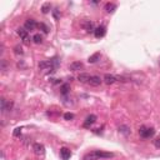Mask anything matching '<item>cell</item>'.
Masks as SVG:
<instances>
[{
	"mask_svg": "<svg viewBox=\"0 0 160 160\" xmlns=\"http://www.w3.org/2000/svg\"><path fill=\"white\" fill-rule=\"evenodd\" d=\"M154 146H155L157 149H160V135L154 140Z\"/></svg>",
	"mask_w": 160,
	"mask_h": 160,
	"instance_id": "obj_26",
	"label": "cell"
},
{
	"mask_svg": "<svg viewBox=\"0 0 160 160\" xmlns=\"http://www.w3.org/2000/svg\"><path fill=\"white\" fill-rule=\"evenodd\" d=\"M64 119L65 120H73L74 119V114H73V113H65V114H64Z\"/></svg>",
	"mask_w": 160,
	"mask_h": 160,
	"instance_id": "obj_24",
	"label": "cell"
},
{
	"mask_svg": "<svg viewBox=\"0 0 160 160\" xmlns=\"http://www.w3.org/2000/svg\"><path fill=\"white\" fill-rule=\"evenodd\" d=\"M18 35L22 38V39L24 40V43H29V40H30V38H29V31L26 30V29H23V28H19L18 29Z\"/></svg>",
	"mask_w": 160,
	"mask_h": 160,
	"instance_id": "obj_5",
	"label": "cell"
},
{
	"mask_svg": "<svg viewBox=\"0 0 160 160\" xmlns=\"http://www.w3.org/2000/svg\"><path fill=\"white\" fill-rule=\"evenodd\" d=\"M69 90H70V85H69V84H63V85L60 86L61 95H68L69 94Z\"/></svg>",
	"mask_w": 160,
	"mask_h": 160,
	"instance_id": "obj_16",
	"label": "cell"
},
{
	"mask_svg": "<svg viewBox=\"0 0 160 160\" xmlns=\"http://www.w3.org/2000/svg\"><path fill=\"white\" fill-rule=\"evenodd\" d=\"M83 28L85 29L88 33H94V31H95L94 23L90 22V20H88V22H84V23H83Z\"/></svg>",
	"mask_w": 160,
	"mask_h": 160,
	"instance_id": "obj_11",
	"label": "cell"
},
{
	"mask_svg": "<svg viewBox=\"0 0 160 160\" xmlns=\"http://www.w3.org/2000/svg\"><path fill=\"white\" fill-rule=\"evenodd\" d=\"M100 53H95V54H93V55L89 56V59H88V61L90 63V64H94V63H96L100 59Z\"/></svg>",
	"mask_w": 160,
	"mask_h": 160,
	"instance_id": "obj_15",
	"label": "cell"
},
{
	"mask_svg": "<svg viewBox=\"0 0 160 160\" xmlns=\"http://www.w3.org/2000/svg\"><path fill=\"white\" fill-rule=\"evenodd\" d=\"M116 81H118V77H115V75H111V74L104 75V83L108 84V85H111V84H114Z\"/></svg>",
	"mask_w": 160,
	"mask_h": 160,
	"instance_id": "obj_9",
	"label": "cell"
},
{
	"mask_svg": "<svg viewBox=\"0 0 160 160\" xmlns=\"http://www.w3.org/2000/svg\"><path fill=\"white\" fill-rule=\"evenodd\" d=\"M103 80L100 79V77H98V75H91L89 81H88V84H90L91 86H99L100 84H102Z\"/></svg>",
	"mask_w": 160,
	"mask_h": 160,
	"instance_id": "obj_8",
	"label": "cell"
},
{
	"mask_svg": "<svg viewBox=\"0 0 160 160\" xmlns=\"http://www.w3.org/2000/svg\"><path fill=\"white\" fill-rule=\"evenodd\" d=\"M96 121V115H94V114H90L89 116H86V119H85V121H84V124H83V126L85 129H89L90 126L94 124Z\"/></svg>",
	"mask_w": 160,
	"mask_h": 160,
	"instance_id": "obj_6",
	"label": "cell"
},
{
	"mask_svg": "<svg viewBox=\"0 0 160 160\" xmlns=\"http://www.w3.org/2000/svg\"><path fill=\"white\" fill-rule=\"evenodd\" d=\"M116 10V4L114 3H106L105 4V11L109 13V14H113Z\"/></svg>",
	"mask_w": 160,
	"mask_h": 160,
	"instance_id": "obj_13",
	"label": "cell"
},
{
	"mask_svg": "<svg viewBox=\"0 0 160 160\" xmlns=\"http://www.w3.org/2000/svg\"><path fill=\"white\" fill-rule=\"evenodd\" d=\"M51 9V5H50V3H45L43 6H41V11H43V14H48Z\"/></svg>",
	"mask_w": 160,
	"mask_h": 160,
	"instance_id": "obj_17",
	"label": "cell"
},
{
	"mask_svg": "<svg viewBox=\"0 0 160 160\" xmlns=\"http://www.w3.org/2000/svg\"><path fill=\"white\" fill-rule=\"evenodd\" d=\"M119 131L125 134V135H129V134H130V128H129V126H126V125H121L119 128Z\"/></svg>",
	"mask_w": 160,
	"mask_h": 160,
	"instance_id": "obj_19",
	"label": "cell"
},
{
	"mask_svg": "<svg viewBox=\"0 0 160 160\" xmlns=\"http://www.w3.org/2000/svg\"><path fill=\"white\" fill-rule=\"evenodd\" d=\"M13 106H14V103H13V102H8L6 103V108H5V113L6 111H10L11 109H13Z\"/></svg>",
	"mask_w": 160,
	"mask_h": 160,
	"instance_id": "obj_25",
	"label": "cell"
},
{
	"mask_svg": "<svg viewBox=\"0 0 160 160\" xmlns=\"http://www.w3.org/2000/svg\"><path fill=\"white\" fill-rule=\"evenodd\" d=\"M110 158H114V154L103 150H94L91 153L84 155V160H100V159H110Z\"/></svg>",
	"mask_w": 160,
	"mask_h": 160,
	"instance_id": "obj_1",
	"label": "cell"
},
{
	"mask_svg": "<svg viewBox=\"0 0 160 160\" xmlns=\"http://www.w3.org/2000/svg\"><path fill=\"white\" fill-rule=\"evenodd\" d=\"M53 15H54V18H55L56 20L60 18V13H59V9H54L53 10Z\"/></svg>",
	"mask_w": 160,
	"mask_h": 160,
	"instance_id": "obj_27",
	"label": "cell"
},
{
	"mask_svg": "<svg viewBox=\"0 0 160 160\" xmlns=\"http://www.w3.org/2000/svg\"><path fill=\"white\" fill-rule=\"evenodd\" d=\"M159 65H160V58H159Z\"/></svg>",
	"mask_w": 160,
	"mask_h": 160,
	"instance_id": "obj_29",
	"label": "cell"
},
{
	"mask_svg": "<svg viewBox=\"0 0 160 160\" xmlns=\"http://www.w3.org/2000/svg\"><path fill=\"white\" fill-rule=\"evenodd\" d=\"M0 69H1L3 71L8 70V63H6L5 59H1V60H0Z\"/></svg>",
	"mask_w": 160,
	"mask_h": 160,
	"instance_id": "obj_20",
	"label": "cell"
},
{
	"mask_svg": "<svg viewBox=\"0 0 160 160\" xmlns=\"http://www.w3.org/2000/svg\"><path fill=\"white\" fill-rule=\"evenodd\" d=\"M20 134H22V128H16L14 130V133H13V135H14V136H19Z\"/></svg>",
	"mask_w": 160,
	"mask_h": 160,
	"instance_id": "obj_28",
	"label": "cell"
},
{
	"mask_svg": "<svg viewBox=\"0 0 160 160\" xmlns=\"http://www.w3.org/2000/svg\"><path fill=\"white\" fill-rule=\"evenodd\" d=\"M33 149H34V153L38 155V157H43L45 154V148L43 144H40V143H35L34 145H33Z\"/></svg>",
	"mask_w": 160,
	"mask_h": 160,
	"instance_id": "obj_3",
	"label": "cell"
},
{
	"mask_svg": "<svg viewBox=\"0 0 160 160\" xmlns=\"http://www.w3.org/2000/svg\"><path fill=\"white\" fill-rule=\"evenodd\" d=\"M60 158L63 159V160H68V159H70L71 158V151H70V149H68V148H61L60 149Z\"/></svg>",
	"mask_w": 160,
	"mask_h": 160,
	"instance_id": "obj_10",
	"label": "cell"
},
{
	"mask_svg": "<svg viewBox=\"0 0 160 160\" xmlns=\"http://www.w3.org/2000/svg\"><path fill=\"white\" fill-rule=\"evenodd\" d=\"M35 28H38V23L35 22L34 19H28L26 22H25V24H24V29H26L28 31L34 30Z\"/></svg>",
	"mask_w": 160,
	"mask_h": 160,
	"instance_id": "obj_4",
	"label": "cell"
},
{
	"mask_svg": "<svg viewBox=\"0 0 160 160\" xmlns=\"http://www.w3.org/2000/svg\"><path fill=\"white\" fill-rule=\"evenodd\" d=\"M105 33H106V29H105L104 25H99V26H96V28H95L94 35H95V38L100 39V38H103V36L105 35Z\"/></svg>",
	"mask_w": 160,
	"mask_h": 160,
	"instance_id": "obj_7",
	"label": "cell"
},
{
	"mask_svg": "<svg viewBox=\"0 0 160 160\" xmlns=\"http://www.w3.org/2000/svg\"><path fill=\"white\" fill-rule=\"evenodd\" d=\"M38 28L41 29V30H43V31L45 33V34H46V33H49V28L46 26V25H45L44 23H39V24H38Z\"/></svg>",
	"mask_w": 160,
	"mask_h": 160,
	"instance_id": "obj_22",
	"label": "cell"
},
{
	"mask_svg": "<svg viewBox=\"0 0 160 160\" xmlns=\"http://www.w3.org/2000/svg\"><path fill=\"white\" fill-rule=\"evenodd\" d=\"M139 134H140V136L143 139H149L155 135V129L149 128V126H141V128L139 129Z\"/></svg>",
	"mask_w": 160,
	"mask_h": 160,
	"instance_id": "obj_2",
	"label": "cell"
},
{
	"mask_svg": "<svg viewBox=\"0 0 160 160\" xmlns=\"http://www.w3.org/2000/svg\"><path fill=\"white\" fill-rule=\"evenodd\" d=\"M33 41H34L35 44L43 43V35H41V34H35L34 36H33Z\"/></svg>",
	"mask_w": 160,
	"mask_h": 160,
	"instance_id": "obj_18",
	"label": "cell"
},
{
	"mask_svg": "<svg viewBox=\"0 0 160 160\" xmlns=\"http://www.w3.org/2000/svg\"><path fill=\"white\" fill-rule=\"evenodd\" d=\"M0 103H1V113H5V108H6V100L1 98L0 99Z\"/></svg>",
	"mask_w": 160,
	"mask_h": 160,
	"instance_id": "obj_23",
	"label": "cell"
},
{
	"mask_svg": "<svg viewBox=\"0 0 160 160\" xmlns=\"http://www.w3.org/2000/svg\"><path fill=\"white\" fill-rule=\"evenodd\" d=\"M91 75H89L88 73H81V74H79L78 75V80L80 83H88L89 81V79H90Z\"/></svg>",
	"mask_w": 160,
	"mask_h": 160,
	"instance_id": "obj_14",
	"label": "cell"
},
{
	"mask_svg": "<svg viewBox=\"0 0 160 160\" xmlns=\"http://www.w3.org/2000/svg\"><path fill=\"white\" fill-rule=\"evenodd\" d=\"M83 68H84V65H83L81 61H74L69 65V70H71V71H78V70L83 69Z\"/></svg>",
	"mask_w": 160,
	"mask_h": 160,
	"instance_id": "obj_12",
	"label": "cell"
},
{
	"mask_svg": "<svg viewBox=\"0 0 160 160\" xmlns=\"http://www.w3.org/2000/svg\"><path fill=\"white\" fill-rule=\"evenodd\" d=\"M14 53L16 54V55H23V54H24L23 48H22V46H19V45H16L14 48Z\"/></svg>",
	"mask_w": 160,
	"mask_h": 160,
	"instance_id": "obj_21",
	"label": "cell"
}]
</instances>
